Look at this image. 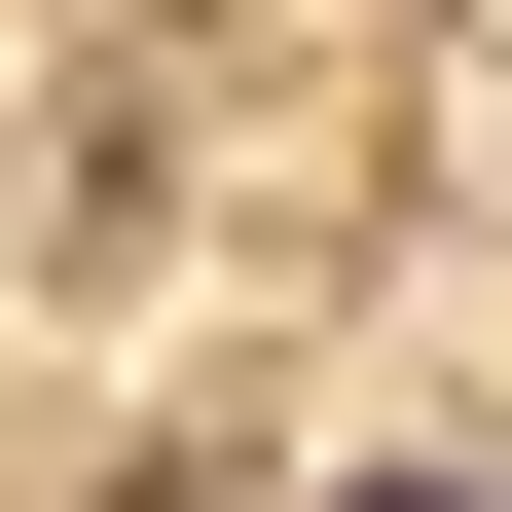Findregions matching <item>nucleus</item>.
I'll return each instance as SVG.
<instances>
[{"label": "nucleus", "instance_id": "f257e3e1", "mask_svg": "<svg viewBox=\"0 0 512 512\" xmlns=\"http://www.w3.org/2000/svg\"><path fill=\"white\" fill-rule=\"evenodd\" d=\"M366 512H476V476H366Z\"/></svg>", "mask_w": 512, "mask_h": 512}]
</instances>
